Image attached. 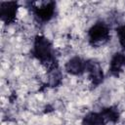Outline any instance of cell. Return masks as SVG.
<instances>
[{
    "instance_id": "1",
    "label": "cell",
    "mask_w": 125,
    "mask_h": 125,
    "mask_svg": "<svg viewBox=\"0 0 125 125\" xmlns=\"http://www.w3.org/2000/svg\"><path fill=\"white\" fill-rule=\"evenodd\" d=\"M33 56L43 64L47 66L49 70L57 67L55 58L53 56V47L51 42L42 35H37L33 42Z\"/></svg>"
},
{
    "instance_id": "2",
    "label": "cell",
    "mask_w": 125,
    "mask_h": 125,
    "mask_svg": "<svg viewBox=\"0 0 125 125\" xmlns=\"http://www.w3.org/2000/svg\"><path fill=\"white\" fill-rule=\"evenodd\" d=\"M89 42L94 45H103L106 43L110 37L109 28L106 23L103 21H98L91 26L88 31Z\"/></svg>"
},
{
    "instance_id": "3",
    "label": "cell",
    "mask_w": 125,
    "mask_h": 125,
    "mask_svg": "<svg viewBox=\"0 0 125 125\" xmlns=\"http://www.w3.org/2000/svg\"><path fill=\"white\" fill-rule=\"evenodd\" d=\"M55 7L56 4L53 1L42 2L41 4H39V6L33 7V13L38 21L45 22L53 18L55 14Z\"/></svg>"
},
{
    "instance_id": "4",
    "label": "cell",
    "mask_w": 125,
    "mask_h": 125,
    "mask_svg": "<svg viewBox=\"0 0 125 125\" xmlns=\"http://www.w3.org/2000/svg\"><path fill=\"white\" fill-rule=\"evenodd\" d=\"M19 5L17 2H1L0 4V17L3 22L9 24L16 21Z\"/></svg>"
},
{
    "instance_id": "5",
    "label": "cell",
    "mask_w": 125,
    "mask_h": 125,
    "mask_svg": "<svg viewBox=\"0 0 125 125\" xmlns=\"http://www.w3.org/2000/svg\"><path fill=\"white\" fill-rule=\"evenodd\" d=\"M85 72L88 73V78L91 81L93 86H97L102 83L104 78L103 69L101 64L95 61H88L86 62V70Z\"/></svg>"
},
{
    "instance_id": "6",
    "label": "cell",
    "mask_w": 125,
    "mask_h": 125,
    "mask_svg": "<svg viewBox=\"0 0 125 125\" xmlns=\"http://www.w3.org/2000/svg\"><path fill=\"white\" fill-rule=\"evenodd\" d=\"M65 70L71 75H80L86 70V62L80 57H73L65 63Z\"/></svg>"
},
{
    "instance_id": "7",
    "label": "cell",
    "mask_w": 125,
    "mask_h": 125,
    "mask_svg": "<svg viewBox=\"0 0 125 125\" xmlns=\"http://www.w3.org/2000/svg\"><path fill=\"white\" fill-rule=\"evenodd\" d=\"M125 65V55L123 53H116L110 60L109 71L112 75L118 76Z\"/></svg>"
},
{
    "instance_id": "8",
    "label": "cell",
    "mask_w": 125,
    "mask_h": 125,
    "mask_svg": "<svg viewBox=\"0 0 125 125\" xmlns=\"http://www.w3.org/2000/svg\"><path fill=\"white\" fill-rule=\"evenodd\" d=\"M105 120L102 116L101 112H89L82 120V125H104Z\"/></svg>"
},
{
    "instance_id": "9",
    "label": "cell",
    "mask_w": 125,
    "mask_h": 125,
    "mask_svg": "<svg viewBox=\"0 0 125 125\" xmlns=\"http://www.w3.org/2000/svg\"><path fill=\"white\" fill-rule=\"evenodd\" d=\"M102 116L104 117V119L109 122H117L119 119V112L117 110L116 107L114 106H109V107H105L101 111Z\"/></svg>"
},
{
    "instance_id": "10",
    "label": "cell",
    "mask_w": 125,
    "mask_h": 125,
    "mask_svg": "<svg viewBox=\"0 0 125 125\" xmlns=\"http://www.w3.org/2000/svg\"><path fill=\"white\" fill-rule=\"evenodd\" d=\"M116 34H117V37H118L119 44L123 48H125V23L119 25L116 28Z\"/></svg>"
}]
</instances>
